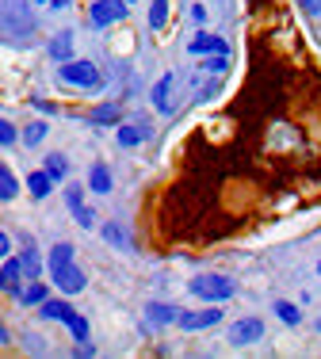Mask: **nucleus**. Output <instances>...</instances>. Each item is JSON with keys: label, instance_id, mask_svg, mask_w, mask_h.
<instances>
[{"label": "nucleus", "instance_id": "23", "mask_svg": "<svg viewBox=\"0 0 321 359\" xmlns=\"http://www.w3.org/2000/svg\"><path fill=\"white\" fill-rule=\"evenodd\" d=\"M275 313H280V321H287V325H299V318H302L291 302H275Z\"/></svg>", "mask_w": 321, "mask_h": 359}, {"label": "nucleus", "instance_id": "26", "mask_svg": "<svg viewBox=\"0 0 321 359\" xmlns=\"http://www.w3.org/2000/svg\"><path fill=\"white\" fill-rule=\"evenodd\" d=\"M12 142H15V126L0 118V145H12Z\"/></svg>", "mask_w": 321, "mask_h": 359}, {"label": "nucleus", "instance_id": "31", "mask_svg": "<svg viewBox=\"0 0 321 359\" xmlns=\"http://www.w3.org/2000/svg\"><path fill=\"white\" fill-rule=\"evenodd\" d=\"M299 4L306 8V12H317V8H321V0H299Z\"/></svg>", "mask_w": 321, "mask_h": 359}, {"label": "nucleus", "instance_id": "32", "mask_svg": "<svg viewBox=\"0 0 321 359\" xmlns=\"http://www.w3.org/2000/svg\"><path fill=\"white\" fill-rule=\"evenodd\" d=\"M39 4H46V8H65L69 0H39Z\"/></svg>", "mask_w": 321, "mask_h": 359}, {"label": "nucleus", "instance_id": "10", "mask_svg": "<svg viewBox=\"0 0 321 359\" xmlns=\"http://www.w3.org/2000/svg\"><path fill=\"white\" fill-rule=\"evenodd\" d=\"M149 138V123H126V126H119V142L123 145H142Z\"/></svg>", "mask_w": 321, "mask_h": 359}, {"label": "nucleus", "instance_id": "6", "mask_svg": "<svg viewBox=\"0 0 321 359\" xmlns=\"http://www.w3.org/2000/svg\"><path fill=\"white\" fill-rule=\"evenodd\" d=\"M264 337V321L260 318H245L238 325H230V344H252Z\"/></svg>", "mask_w": 321, "mask_h": 359}, {"label": "nucleus", "instance_id": "18", "mask_svg": "<svg viewBox=\"0 0 321 359\" xmlns=\"http://www.w3.org/2000/svg\"><path fill=\"white\" fill-rule=\"evenodd\" d=\"M149 321H157V325L176 321V306H160V302H153V306H149Z\"/></svg>", "mask_w": 321, "mask_h": 359}, {"label": "nucleus", "instance_id": "17", "mask_svg": "<svg viewBox=\"0 0 321 359\" xmlns=\"http://www.w3.org/2000/svg\"><path fill=\"white\" fill-rule=\"evenodd\" d=\"M88 118H92V123H100V126H104V123H119V107H115V104H100Z\"/></svg>", "mask_w": 321, "mask_h": 359}, {"label": "nucleus", "instance_id": "29", "mask_svg": "<svg viewBox=\"0 0 321 359\" xmlns=\"http://www.w3.org/2000/svg\"><path fill=\"white\" fill-rule=\"evenodd\" d=\"M77 215H81V226H84V229H92V226H96V215H92L88 207H77Z\"/></svg>", "mask_w": 321, "mask_h": 359}, {"label": "nucleus", "instance_id": "30", "mask_svg": "<svg viewBox=\"0 0 321 359\" xmlns=\"http://www.w3.org/2000/svg\"><path fill=\"white\" fill-rule=\"evenodd\" d=\"M191 20H196V23H203V20H207V8H203V4H196V8H191Z\"/></svg>", "mask_w": 321, "mask_h": 359}, {"label": "nucleus", "instance_id": "27", "mask_svg": "<svg viewBox=\"0 0 321 359\" xmlns=\"http://www.w3.org/2000/svg\"><path fill=\"white\" fill-rule=\"evenodd\" d=\"M104 237H107V241H115L119 249H126V237H123V229H119V226H107V229H104Z\"/></svg>", "mask_w": 321, "mask_h": 359}, {"label": "nucleus", "instance_id": "25", "mask_svg": "<svg viewBox=\"0 0 321 359\" xmlns=\"http://www.w3.org/2000/svg\"><path fill=\"white\" fill-rule=\"evenodd\" d=\"M207 69H210V73H226V69H230V54H214V57L207 62Z\"/></svg>", "mask_w": 321, "mask_h": 359}, {"label": "nucleus", "instance_id": "11", "mask_svg": "<svg viewBox=\"0 0 321 359\" xmlns=\"http://www.w3.org/2000/svg\"><path fill=\"white\" fill-rule=\"evenodd\" d=\"M27 187H31V195H35V199H46V195L54 191V176H50V172H31L27 176Z\"/></svg>", "mask_w": 321, "mask_h": 359}, {"label": "nucleus", "instance_id": "2", "mask_svg": "<svg viewBox=\"0 0 321 359\" xmlns=\"http://www.w3.org/2000/svg\"><path fill=\"white\" fill-rule=\"evenodd\" d=\"M188 290L196 298H207V302H226V298H233V283L226 276H196L188 283Z\"/></svg>", "mask_w": 321, "mask_h": 359}, {"label": "nucleus", "instance_id": "5", "mask_svg": "<svg viewBox=\"0 0 321 359\" xmlns=\"http://www.w3.org/2000/svg\"><path fill=\"white\" fill-rule=\"evenodd\" d=\"M218 321H222V310H188V313H176V325H180V329H188V332L210 329V325H218Z\"/></svg>", "mask_w": 321, "mask_h": 359}, {"label": "nucleus", "instance_id": "33", "mask_svg": "<svg viewBox=\"0 0 321 359\" xmlns=\"http://www.w3.org/2000/svg\"><path fill=\"white\" fill-rule=\"evenodd\" d=\"M4 256H8V237L0 233V260H4Z\"/></svg>", "mask_w": 321, "mask_h": 359}, {"label": "nucleus", "instance_id": "1", "mask_svg": "<svg viewBox=\"0 0 321 359\" xmlns=\"http://www.w3.org/2000/svg\"><path fill=\"white\" fill-rule=\"evenodd\" d=\"M39 313H42L46 321H65L77 340H88V321H84L77 310H69L65 302H50V298H42V302H39Z\"/></svg>", "mask_w": 321, "mask_h": 359}, {"label": "nucleus", "instance_id": "19", "mask_svg": "<svg viewBox=\"0 0 321 359\" xmlns=\"http://www.w3.org/2000/svg\"><path fill=\"white\" fill-rule=\"evenodd\" d=\"M168 20V0H153V8H149V27H165Z\"/></svg>", "mask_w": 321, "mask_h": 359}, {"label": "nucleus", "instance_id": "15", "mask_svg": "<svg viewBox=\"0 0 321 359\" xmlns=\"http://www.w3.org/2000/svg\"><path fill=\"white\" fill-rule=\"evenodd\" d=\"M20 184H15V172L8 165H0V199H15Z\"/></svg>", "mask_w": 321, "mask_h": 359}, {"label": "nucleus", "instance_id": "16", "mask_svg": "<svg viewBox=\"0 0 321 359\" xmlns=\"http://www.w3.org/2000/svg\"><path fill=\"white\" fill-rule=\"evenodd\" d=\"M65 264H73V245H54L50 249V271L65 268Z\"/></svg>", "mask_w": 321, "mask_h": 359}, {"label": "nucleus", "instance_id": "21", "mask_svg": "<svg viewBox=\"0 0 321 359\" xmlns=\"http://www.w3.org/2000/svg\"><path fill=\"white\" fill-rule=\"evenodd\" d=\"M46 130H50L46 123H31L27 130H23V142H27V145H39L42 138H46Z\"/></svg>", "mask_w": 321, "mask_h": 359}, {"label": "nucleus", "instance_id": "7", "mask_svg": "<svg viewBox=\"0 0 321 359\" xmlns=\"http://www.w3.org/2000/svg\"><path fill=\"white\" fill-rule=\"evenodd\" d=\"M54 276V283L65 290V294H77V290H84V271L77 268V264H65V268L50 271Z\"/></svg>", "mask_w": 321, "mask_h": 359}, {"label": "nucleus", "instance_id": "12", "mask_svg": "<svg viewBox=\"0 0 321 359\" xmlns=\"http://www.w3.org/2000/svg\"><path fill=\"white\" fill-rule=\"evenodd\" d=\"M69 54H73V35L62 31V35L50 42V57H54V62H69Z\"/></svg>", "mask_w": 321, "mask_h": 359}, {"label": "nucleus", "instance_id": "13", "mask_svg": "<svg viewBox=\"0 0 321 359\" xmlns=\"http://www.w3.org/2000/svg\"><path fill=\"white\" fill-rule=\"evenodd\" d=\"M88 187L100 195L111 191V172H107V165H92V176H88Z\"/></svg>", "mask_w": 321, "mask_h": 359}, {"label": "nucleus", "instance_id": "4", "mask_svg": "<svg viewBox=\"0 0 321 359\" xmlns=\"http://www.w3.org/2000/svg\"><path fill=\"white\" fill-rule=\"evenodd\" d=\"M126 20V0H96L92 4V23L96 27H107V23Z\"/></svg>", "mask_w": 321, "mask_h": 359}, {"label": "nucleus", "instance_id": "22", "mask_svg": "<svg viewBox=\"0 0 321 359\" xmlns=\"http://www.w3.org/2000/svg\"><path fill=\"white\" fill-rule=\"evenodd\" d=\"M23 271H27V276H39V271H42V260H39V252L35 249H27V252H23Z\"/></svg>", "mask_w": 321, "mask_h": 359}, {"label": "nucleus", "instance_id": "35", "mask_svg": "<svg viewBox=\"0 0 321 359\" xmlns=\"http://www.w3.org/2000/svg\"><path fill=\"white\" fill-rule=\"evenodd\" d=\"M317 271H321V268H317Z\"/></svg>", "mask_w": 321, "mask_h": 359}, {"label": "nucleus", "instance_id": "24", "mask_svg": "<svg viewBox=\"0 0 321 359\" xmlns=\"http://www.w3.org/2000/svg\"><path fill=\"white\" fill-rule=\"evenodd\" d=\"M20 298H23V302H27V306H39L42 298H46V287H42V283H31V287H27V290H23V294H20Z\"/></svg>", "mask_w": 321, "mask_h": 359}, {"label": "nucleus", "instance_id": "8", "mask_svg": "<svg viewBox=\"0 0 321 359\" xmlns=\"http://www.w3.org/2000/svg\"><path fill=\"white\" fill-rule=\"evenodd\" d=\"M20 279H23V264L20 260H4L0 264V290H20Z\"/></svg>", "mask_w": 321, "mask_h": 359}, {"label": "nucleus", "instance_id": "3", "mask_svg": "<svg viewBox=\"0 0 321 359\" xmlns=\"http://www.w3.org/2000/svg\"><path fill=\"white\" fill-rule=\"evenodd\" d=\"M57 76H62L65 84H77V88H100V69L92 62H77V57L62 62Z\"/></svg>", "mask_w": 321, "mask_h": 359}, {"label": "nucleus", "instance_id": "9", "mask_svg": "<svg viewBox=\"0 0 321 359\" xmlns=\"http://www.w3.org/2000/svg\"><path fill=\"white\" fill-rule=\"evenodd\" d=\"M188 50L191 54H230V46H226L222 39H214V35H196L188 42Z\"/></svg>", "mask_w": 321, "mask_h": 359}, {"label": "nucleus", "instance_id": "14", "mask_svg": "<svg viewBox=\"0 0 321 359\" xmlns=\"http://www.w3.org/2000/svg\"><path fill=\"white\" fill-rule=\"evenodd\" d=\"M168 96H172V76H160L157 88H153V107L168 111V107H172V100H168Z\"/></svg>", "mask_w": 321, "mask_h": 359}, {"label": "nucleus", "instance_id": "28", "mask_svg": "<svg viewBox=\"0 0 321 359\" xmlns=\"http://www.w3.org/2000/svg\"><path fill=\"white\" fill-rule=\"evenodd\" d=\"M65 199H69V207H73V210L84 207V191H81V187H69V191H65Z\"/></svg>", "mask_w": 321, "mask_h": 359}, {"label": "nucleus", "instance_id": "34", "mask_svg": "<svg viewBox=\"0 0 321 359\" xmlns=\"http://www.w3.org/2000/svg\"><path fill=\"white\" fill-rule=\"evenodd\" d=\"M0 344H8V329H4V321H0Z\"/></svg>", "mask_w": 321, "mask_h": 359}, {"label": "nucleus", "instance_id": "20", "mask_svg": "<svg viewBox=\"0 0 321 359\" xmlns=\"http://www.w3.org/2000/svg\"><path fill=\"white\" fill-rule=\"evenodd\" d=\"M46 172L54 176V180H62L65 172H69V165H65V157H62V153H50V157H46Z\"/></svg>", "mask_w": 321, "mask_h": 359}]
</instances>
